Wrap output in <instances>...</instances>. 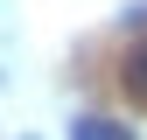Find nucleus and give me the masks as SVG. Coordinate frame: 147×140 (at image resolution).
<instances>
[{
    "instance_id": "2",
    "label": "nucleus",
    "mask_w": 147,
    "mask_h": 140,
    "mask_svg": "<svg viewBox=\"0 0 147 140\" xmlns=\"http://www.w3.org/2000/svg\"><path fill=\"white\" fill-rule=\"evenodd\" d=\"M126 91H133V98L147 105V42L133 49V56H126Z\"/></svg>"
},
{
    "instance_id": "1",
    "label": "nucleus",
    "mask_w": 147,
    "mask_h": 140,
    "mask_svg": "<svg viewBox=\"0 0 147 140\" xmlns=\"http://www.w3.org/2000/svg\"><path fill=\"white\" fill-rule=\"evenodd\" d=\"M70 140H126V126H119V119H98V112H91V119H77V126H70Z\"/></svg>"
}]
</instances>
